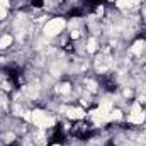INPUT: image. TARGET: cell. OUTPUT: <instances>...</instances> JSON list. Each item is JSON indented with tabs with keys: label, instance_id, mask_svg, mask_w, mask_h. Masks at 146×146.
Masks as SVG:
<instances>
[{
	"label": "cell",
	"instance_id": "obj_1",
	"mask_svg": "<svg viewBox=\"0 0 146 146\" xmlns=\"http://www.w3.org/2000/svg\"><path fill=\"white\" fill-rule=\"evenodd\" d=\"M29 121L34 122L36 126H39V127H49V126L54 124V121H53L46 112H42V110H34V112H31Z\"/></svg>",
	"mask_w": 146,
	"mask_h": 146
},
{
	"label": "cell",
	"instance_id": "obj_7",
	"mask_svg": "<svg viewBox=\"0 0 146 146\" xmlns=\"http://www.w3.org/2000/svg\"><path fill=\"white\" fill-rule=\"evenodd\" d=\"M143 49H145V41H136V42H134V48H133V51L139 54Z\"/></svg>",
	"mask_w": 146,
	"mask_h": 146
},
{
	"label": "cell",
	"instance_id": "obj_3",
	"mask_svg": "<svg viewBox=\"0 0 146 146\" xmlns=\"http://www.w3.org/2000/svg\"><path fill=\"white\" fill-rule=\"evenodd\" d=\"M68 117H72V119H82L83 115H85V112L83 109H80V107H76V109H68Z\"/></svg>",
	"mask_w": 146,
	"mask_h": 146
},
{
	"label": "cell",
	"instance_id": "obj_5",
	"mask_svg": "<svg viewBox=\"0 0 146 146\" xmlns=\"http://www.w3.org/2000/svg\"><path fill=\"white\" fill-rule=\"evenodd\" d=\"M115 3L119 9H129V7H133L134 0H115Z\"/></svg>",
	"mask_w": 146,
	"mask_h": 146
},
{
	"label": "cell",
	"instance_id": "obj_2",
	"mask_svg": "<svg viewBox=\"0 0 146 146\" xmlns=\"http://www.w3.org/2000/svg\"><path fill=\"white\" fill-rule=\"evenodd\" d=\"M65 26H66L65 19H61V17L51 19V21L44 26V34H46V36H56V34H60V33L65 29Z\"/></svg>",
	"mask_w": 146,
	"mask_h": 146
},
{
	"label": "cell",
	"instance_id": "obj_6",
	"mask_svg": "<svg viewBox=\"0 0 146 146\" xmlns=\"http://www.w3.org/2000/svg\"><path fill=\"white\" fill-rule=\"evenodd\" d=\"M95 49H97V41L92 37V39H88V44H87V51H88V53H94Z\"/></svg>",
	"mask_w": 146,
	"mask_h": 146
},
{
	"label": "cell",
	"instance_id": "obj_11",
	"mask_svg": "<svg viewBox=\"0 0 146 146\" xmlns=\"http://www.w3.org/2000/svg\"><path fill=\"white\" fill-rule=\"evenodd\" d=\"M54 146H60V145H54Z\"/></svg>",
	"mask_w": 146,
	"mask_h": 146
},
{
	"label": "cell",
	"instance_id": "obj_8",
	"mask_svg": "<svg viewBox=\"0 0 146 146\" xmlns=\"http://www.w3.org/2000/svg\"><path fill=\"white\" fill-rule=\"evenodd\" d=\"M58 92H61V94H68V92H70V85H68V83L60 85V87H58Z\"/></svg>",
	"mask_w": 146,
	"mask_h": 146
},
{
	"label": "cell",
	"instance_id": "obj_4",
	"mask_svg": "<svg viewBox=\"0 0 146 146\" xmlns=\"http://www.w3.org/2000/svg\"><path fill=\"white\" fill-rule=\"evenodd\" d=\"M12 44V36H3L2 39H0V49H5V48H9Z\"/></svg>",
	"mask_w": 146,
	"mask_h": 146
},
{
	"label": "cell",
	"instance_id": "obj_9",
	"mask_svg": "<svg viewBox=\"0 0 146 146\" xmlns=\"http://www.w3.org/2000/svg\"><path fill=\"white\" fill-rule=\"evenodd\" d=\"M5 15H7V7L3 3H0V21L5 19Z\"/></svg>",
	"mask_w": 146,
	"mask_h": 146
},
{
	"label": "cell",
	"instance_id": "obj_10",
	"mask_svg": "<svg viewBox=\"0 0 146 146\" xmlns=\"http://www.w3.org/2000/svg\"><path fill=\"white\" fill-rule=\"evenodd\" d=\"M80 34H78V31H72V37H78Z\"/></svg>",
	"mask_w": 146,
	"mask_h": 146
}]
</instances>
